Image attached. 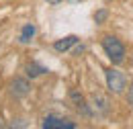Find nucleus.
I'll return each mask as SVG.
<instances>
[{"mask_svg": "<svg viewBox=\"0 0 133 129\" xmlns=\"http://www.w3.org/2000/svg\"><path fill=\"white\" fill-rule=\"evenodd\" d=\"M47 2H49V4H59L62 0H47Z\"/></svg>", "mask_w": 133, "mask_h": 129, "instance_id": "obj_10", "label": "nucleus"}, {"mask_svg": "<svg viewBox=\"0 0 133 129\" xmlns=\"http://www.w3.org/2000/svg\"><path fill=\"white\" fill-rule=\"evenodd\" d=\"M107 88L113 94H121L125 90V76L119 70H115V68H109L107 70Z\"/></svg>", "mask_w": 133, "mask_h": 129, "instance_id": "obj_2", "label": "nucleus"}, {"mask_svg": "<svg viewBox=\"0 0 133 129\" xmlns=\"http://www.w3.org/2000/svg\"><path fill=\"white\" fill-rule=\"evenodd\" d=\"M127 100H129V105L133 107V84L129 86V92H127Z\"/></svg>", "mask_w": 133, "mask_h": 129, "instance_id": "obj_9", "label": "nucleus"}, {"mask_svg": "<svg viewBox=\"0 0 133 129\" xmlns=\"http://www.w3.org/2000/svg\"><path fill=\"white\" fill-rule=\"evenodd\" d=\"M107 16H109V12H107V10H98V12L94 15V21H96V23H102Z\"/></svg>", "mask_w": 133, "mask_h": 129, "instance_id": "obj_8", "label": "nucleus"}, {"mask_svg": "<svg viewBox=\"0 0 133 129\" xmlns=\"http://www.w3.org/2000/svg\"><path fill=\"white\" fill-rule=\"evenodd\" d=\"M76 43H78V37H76V35H68V37H64V39L55 41V43H53V49L62 53V51H68V49L72 47V45H76Z\"/></svg>", "mask_w": 133, "mask_h": 129, "instance_id": "obj_5", "label": "nucleus"}, {"mask_svg": "<svg viewBox=\"0 0 133 129\" xmlns=\"http://www.w3.org/2000/svg\"><path fill=\"white\" fill-rule=\"evenodd\" d=\"M25 70H27V76H31V78H37V76H41V74L47 72L43 66H37V64H27Z\"/></svg>", "mask_w": 133, "mask_h": 129, "instance_id": "obj_7", "label": "nucleus"}, {"mask_svg": "<svg viewBox=\"0 0 133 129\" xmlns=\"http://www.w3.org/2000/svg\"><path fill=\"white\" fill-rule=\"evenodd\" d=\"M102 49H104V53L109 55V60L113 64H121L125 60V45L113 35H104L102 37Z\"/></svg>", "mask_w": 133, "mask_h": 129, "instance_id": "obj_1", "label": "nucleus"}, {"mask_svg": "<svg viewBox=\"0 0 133 129\" xmlns=\"http://www.w3.org/2000/svg\"><path fill=\"white\" fill-rule=\"evenodd\" d=\"M35 31H37V29H35V25H31V23H29V25H25V27L21 29L18 41H21V43H31V41H33V37H35Z\"/></svg>", "mask_w": 133, "mask_h": 129, "instance_id": "obj_6", "label": "nucleus"}, {"mask_svg": "<svg viewBox=\"0 0 133 129\" xmlns=\"http://www.w3.org/2000/svg\"><path fill=\"white\" fill-rule=\"evenodd\" d=\"M29 90H31V84L25 80V78H15V80L10 82V94H12L15 98L27 96Z\"/></svg>", "mask_w": 133, "mask_h": 129, "instance_id": "obj_3", "label": "nucleus"}, {"mask_svg": "<svg viewBox=\"0 0 133 129\" xmlns=\"http://www.w3.org/2000/svg\"><path fill=\"white\" fill-rule=\"evenodd\" d=\"M45 129H51V127H68V129H74L76 127V123H72V121H68V119H62V117H45L43 119V123H41Z\"/></svg>", "mask_w": 133, "mask_h": 129, "instance_id": "obj_4", "label": "nucleus"}]
</instances>
